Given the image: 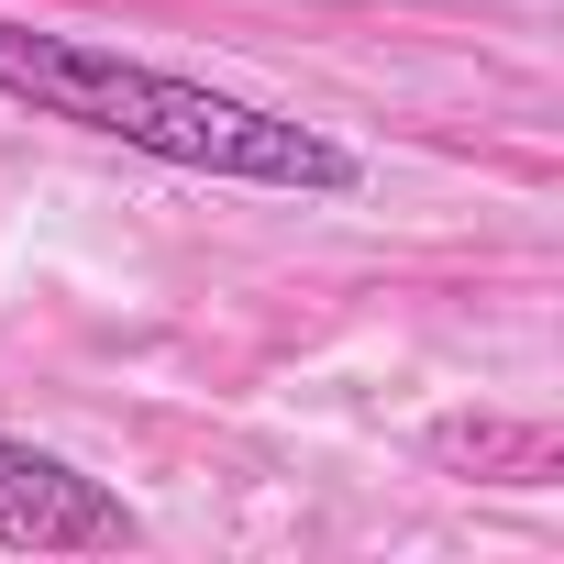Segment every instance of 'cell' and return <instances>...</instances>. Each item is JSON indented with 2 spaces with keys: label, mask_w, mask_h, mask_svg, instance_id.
Masks as SVG:
<instances>
[{
  "label": "cell",
  "mask_w": 564,
  "mask_h": 564,
  "mask_svg": "<svg viewBox=\"0 0 564 564\" xmlns=\"http://www.w3.org/2000/svg\"><path fill=\"white\" fill-rule=\"evenodd\" d=\"M0 100H23L45 122H78V133H111V144L166 155V166H199V177H232V188L344 199L366 177L355 144H333V133H311L289 111H265V100L166 78L144 56H111L89 34H45V23H12V12H0Z\"/></svg>",
  "instance_id": "obj_1"
},
{
  "label": "cell",
  "mask_w": 564,
  "mask_h": 564,
  "mask_svg": "<svg viewBox=\"0 0 564 564\" xmlns=\"http://www.w3.org/2000/svg\"><path fill=\"white\" fill-rule=\"evenodd\" d=\"M0 542H12V553H133L144 520L100 476H78L67 454L0 432Z\"/></svg>",
  "instance_id": "obj_2"
},
{
  "label": "cell",
  "mask_w": 564,
  "mask_h": 564,
  "mask_svg": "<svg viewBox=\"0 0 564 564\" xmlns=\"http://www.w3.org/2000/svg\"><path fill=\"white\" fill-rule=\"evenodd\" d=\"M432 465H465V476H498V487H553V432L542 421H443L432 432Z\"/></svg>",
  "instance_id": "obj_3"
}]
</instances>
